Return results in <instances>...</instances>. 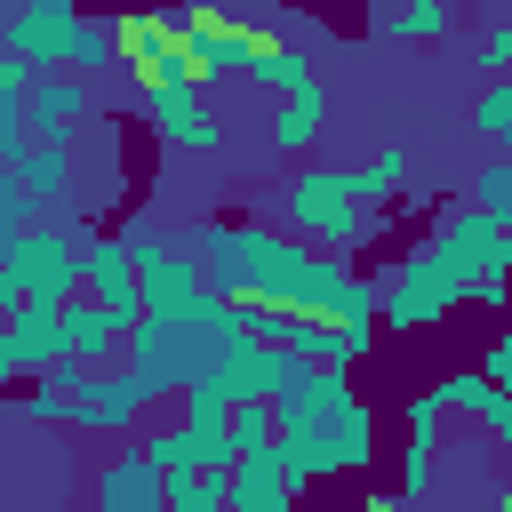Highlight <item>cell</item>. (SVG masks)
<instances>
[{
    "label": "cell",
    "instance_id": "1",
    "mask_svg": "<svg viewBox=\"0 0 512 512\" xmlns=\"http://www.w3.org/2000/svg\"><path fill=\"white\" fill-rule=\"evenodd\" d=\"M176 248L208 272V296L224 304H272L296 320H360L376 328L384 280H360L344 256H320L256 216H208L200 232H176Z\"/></svg>",
    "mask_w": 512,
    "mask_h": 512
},
{
    "label": "cell",
    "instance_id": "2",
    "mask_svg": "<svg viewBox=\"0 0 512 512\" xmlns=\"http://www.w3.org/2000/svg\"><path fill=\"white\" fill-rule=\"evenodd\" d=\"M240 344V304H224V296H200L192 312H176V320H144L136 336H128V368L168 400V392H208L216 384V368H224V352Z\"/></svg>",
    "mask_w": 512,
    "mask_h": 512
},
{
    "label": "cell",
    "instance_id": "3",
    "mask_svg": "<svg viewBox=\"0 0 512 512\" xmlns=\"http://www.w3.org/2000/svg\"><path fill=\"white\" fill-rule=\"evenodd\" d=\"M88 296V240L80 224H40L24 240H0V320L32 312V304H80Z\"/></svg>",
    "mask_w": 512,
    "mask_h": 512
},
{
    "label": "cell",
    "instance_id": "4",
    "mask_svg": "<svg viewBox=\"0 0 512 512\" xmlns=\"http://www.w3.org/2000/svg\"><path fill=\"white\" fill-rule=\"evenodd\" d=\"M280 216H288V240H304L320 256H352L376 240V208H360L344 192V168H320V160H304L280 184Z\"/></svg>",
    "mask_w": 512,
    "mask_h": 512
},
{
    "label": "cell",
    "instance_id": "5",
    "mask_svg": "<svg viewBox=\"0 0 512 512\" xmlns=\"http://www.w3.org/2000/svg\"><path fill=\"white\" fill-rule=\"evenodd\" d=\"M456 304H472V280H464L448 256H432V240H424V248H408V256L384 272V328H400V336H416V328L448 320Z\"/></svg>",
    "mask_w": 512,
    "mask_h": 512
},
{
    "label": "cell",
    "instance_id": "6",
    "mask_svg": "<svg viewBox=\"0 0 512 512\" xmlns=\"http://www.w3.org/2000/svg\"><path fill=\"white\" fill-rule=\"evenodd\" d=\"M80 32H88V16L72 0H16L0 16V56L32 64V72H56V64L72 72L80 64Z\"/></svg>",
    "mask_w": 512,
    "mask_h": 512
},
{
    "label": "cell",
    "instance_id": "7",
    "mask_svg": "<svg viewBox=\"0 0 512 512\" xmlns=\"http://www.w3.org/2000/svg\"><path fill=\"white\" fill-rule=\"evenodd\" d=\"M432 256H448L472 288H480V280H512V232H504L480 200L432 208Z\"/></svg>",
    "mask_w": 512,
    "mask_h": 512
},
{
    "label": "cell",
    "instance_id": "8",
    "mask_svg": "<svg viewBox=\"0 0 512 512\" xmlns=\"http://www.w3.org/2000/svg\"><path fill=\"white\" fill-rule=\"evenodd\" d=\"M144 408H160V392L120 360V368H104V376H88L80 392H72V416H64V432H88V440H120Z\"/></svg>",
    "mask_w": 512,
    "mask_h": 512
},
{
    "label": "cell",
    "instance_id": "9",
    "mask_svg": "<svg viewBox=\"0 0 512 512\" xmlns=\"http://www.w3.org/2000/svg\"><path fill=\"white\" fill-rule=\"evenodd\" d=\"M56 368H72L64 312H56V304L16 312V320L0 328V384H40V376H56Z\"/></svg>",
    "mask_w": 512,
    "mask_h": 512
},
{
    "label": "cell",
    "instance_id": "10",
    "mask_svg": "<svg viewBox=\"0 0 512 512\" xmlns=\"http://www.w3.org/2000/svg\"><path fill=\"white\" fill-rule=\"evenodd\" d=\"M296 376H304V360H296L288 344H256V336H240V344L224 352V368H216V392H224L232 408H272Z\"/></svg>",
    "mask_w": 512,
    "mask_h": 512
},
{
    "label": "cell",
    "instance_id": "11",
    "mask_svg": "<svg viewBox=\"0 0 512 512\" xmlns=\"http://www.w3.org/2000/svg\"><path fill=\"white\" fill-rule=\"evenodd\" d=\"M144 128H160L176 152H224V120L208 104V88H136Z\"/></svg>",
    "mask_w": 512,
    "mask_h": 512
},
{
    "label": "cell",
    "instance_id": "12",
    "mask_svg": "<svg viewBox=\"0 0 512 512\" xmlns=\"http://www.w3.org/2000/svg\"><path fill=\"white\" fill-rule=\"evenodd\" d=\"M88 496H96V512H168V472L144 448H112L88 472Z\"/></svg>",
    "mask_w": 512,
    "mask_h": 512
},
{
    "label": "cell",
    "instance_id": "13",
    "mask_svg": "<svg viewBox=\"0 0 512 512\" xmlns=\"http://www.w3.org/2000/svg\"><path fill=\"white\" fill-rule=\"evenodd\" d=\"M88 120H96L88 80H80V72H40V88H32V144L72 152V144L88 136Z\"/></svg>",
    "mask_w": 512,
    "mask_h": 512
},
{
    "label": "cell",
    "instance_id": "14",
    "mask_svg": "<svg viewBox=\"0 0 512 512\" xmlns=\"http://www.w3.org/2000/svg\"><path fill=\"white\" fill-rule=\"evenodd\" d=\"M88 296H96L104 312H120L128 336L144 328V272H136V248H128L120 232H96V240H88Z\"/></svg>",
    "mask_w": 512,
    "mask_h": 512
},
{
    "label": "cell",
    "instance_id": "15",
    "mask_svg": "<svg viewBox=\"0 0 512 512\" xmlns=\"http://www.w3.org/2000/svg\"><path fill=\"white\" fill-rule=\"evenodd\" d=\"M440 392H416L408 408H400V424H408V448H400V504H424L432 488H440Z\"/></svg>",
    "mask_w": 512,
    "mask_h": 512
},
{
    "label": "cell",
    "instance_id": "16",
    "mask_svg": "<svg viewBox=\"0 0 512 512\" xmlns=\"http://www.w3.org/2000/svg\"><path fill=\"white\" fill-rule=\"evenodd\" d=\"M64 344H72V360H80L88 376H104V368H120V352H128V320L104 312L96 296H80V304H64Z\"/></svg>",
    "mask_w": 512,
    "mask_h": 512
},
{
    "label": "cell",
    "instance_id": "17",
    "mask_svg": "<svg viewBox=\"0 0 512 512\" xmlns=\"http://www.w3.org/2000/svg\"><path fill=\"white\" fill-rule=\"evenodd\" d=\"M232 512H296V480H288L280 448L240 456V472H232Z\"/></svg>",
    "mask_w": 512,
    "mask_h": 512
},
{
    "label": "cell",
    "instance_id": "18",
    "mask_svg": "<svg viewBox=\"0 0 512 512\" xmlns=\"http://www.w3.org/2000/svg\"><path fill=\"white\" fill-rule=\"evenodd\" d=\"M272 152H288V160H304L312 144H320V128H328V88H304V96H288L272 120Z\"/></svg>",
    "mask_w": 512,
    "mask_h": 512
},
{
    "label": "cell",
    "instance_id": "19",
    "mask_svg": "<svg viewBox=\"0 0 512 512\" xmlns=\"http://www.w3.org/2000/svg\"><path fill=\"white\" fill-rule=\"evenodd\" d=\"M320 440H328V480H336V472H368V464H376V408L352 400Z\"/></svg>",
    "mask_w": 512,
    "mask_h": 512
},
{
    "label": "cell",
    "instance_id": "20",
    "mask_svg": "<svg viewBox=\"0 0 512 512\" xmlns=\"http://www.w3.org/2000/svg\"><path fill=\"white\" fill-rule=\"evenodd\" d=\"M376 40H448L456 32V8L448 0H408V8H376L368 16Z\"/></svg>",
    "mask_w": 512,
    "mask_h": 512
},
{
    "label": "cell",
    "instance_id": "21",
    "mask_svg": "<svg viewBox=\"0 0 512 512\" xmlns=\"http://www.w3.org/2000/svg\"><path fill=\"white\" fill-rule=\"evenodd\" d=\"M256 88H272V96L288 104V96L320 88V72H312V56H304V48H288V40H264V48H256Z\"/></svg>",
    "mask_w": 512,
    "mask_h": 512
},
{
    "label": "cell",
    "instance_id": "22",
    "mask_svg": "<svg viewBox=\"0 0 512 512\" xmlns=\"http://www.w3.org/2000/svg\"><path fill=\"white\" fill-rule=\"evenodd\" d=\"M432 392H440V408H456V416H472V424H496V416H504V400H512V392H496L480 368H448Z\"/></svg>",
    "mask_w": 512,
    "mask_h": 512
},
{
    "label": "cell",
    "instance_id": "23",
    "mask_svg": "<svg viewBox=\"0 0 512 512\" xmlns=\"http://www.w3.org/2000/svg\"><path fill=\"white\" fill-rule=\"evenodd\" d=\"M400 184H408V152H400V144H384L376 160H352V168H344V192H352L360 208H376V200H392Z\"/></svg>",
    "mask_w": 512,
    "mask_h": 512
},
{
    "label": "cell",
    "instance_id": "24",
    "mask_svg": "<svg viewBox=\"0 0 512 512\" xmlns=\"http://www.w3.org/2000/svg\"><path fill=\"white\" fill-rule=\"evenodd\" d=\"M472 128L496 144V160H512V80H480V96H472Z\"/></svg>",
    "mask_w": 512,
    "mask_h": 512
},
{
    "label": "cell",
    "instance_id": "25",
    "mask_svg": "<svg viewBox=\"0 0 512 512\" xmlns=\"http://www.w3.org/2000/svg\"><path fill=\"white\" fill-rule=\"evenodd\" d=\"M8 176H16L32 200H64V192H72V152H48V144H40V152H32L24 168H8Z\"/></svg>",
    "mask_w": 512,
    "mask_h": 512
},
{
    "label": "cell",
    "instance_id": "26",
    "mask_svg": "<svg viewBox=\"0 0 512 512\" xmlns=\"http://www.w3.org/2000/svg\"><path fill=\"white\" fill-rule=\"evenodd\" d=\"M168 512H232V480H216V472H176V480H168Z\"/></svg>",
    "mask_w": 512,
    "mask_h": 512
},
{
    "label": "cell",
    "instance_id": "27",
    "mask_svg": "<svg viewBox=\"0 0 512 512\" xmlns=\"http://www.w3.org/2000/svg\"><path fill=\"white\" fill-rule=\"evenodd\" d=\"M136 448H144L168 480H176V472H192V432H184V416H176V424H160V432H144Z\"/></svg>",
    "mask_w": 512,
    "mask_h": 512
},
{
    "label": "cell",
    "instance_id": "28",
    "mask_svg": "<svg viewBox=\"0 0 512 512\" xmlns=\"http://www.w3.org/2000/svg\"><path fill=\"white\" fill-rule=\"evenodd\" d=\"M464 200H480V208L512 232V160H488V168L472 176V192H464Z\"/></svg>",
    "mask_w": 512,
    "mask_h": 512
},
{
    "label": "cell",
    "instance_id": "29",
    "mask_svg": "<svg viewBox=\"0 0 512 512\" xmlns=\"http://www.w3.org/2000/svg\"><path fill=\"white\" fill-rule=\"evenodd\" d=\"M24 232H40V200L16 176H0V240H24Z\"/></svg>",
    "mask_w": 512,
    "mask_h": 512
},
{
    "label": "cell",
    "instance_id": "30",
    "mask_svg": "<svg viewBox=\"0 0 512 512\" xmlns=\"http://www.w3.org/2000/svg\"><path fill=\"white\" fill-rule=\"evenodd\" d=\"M128 48V32H120V16H88V32H80V64H112Z\"/></svg>",
    "mask_w": 512,
    "mask_h": 512
},
{
    "label": "cell",
    "instance_id": "31",
    "mask_svg": "<svg viewBox=\"0 0 512 512\" xmlns=\"http://www.w3.org/2000/svg\"><path fill=\"white\" fill-rule=\"evenodd\" d=\"M472 64H488V80H512V16H496L472 48Z\"/></svg>",
    "mask_w": 512,
    "mask_h": 512
},
{
    "label": "cell",
    "instance_id": "32",
    "mask_svg": "<svg viewBox=\"0 0 512 512\" xmlns=\"http://www.w3.org/2000/svg\"><path fill=\"white\" fill-rule=\"evenodd\" d=\"M480 376H488L496 392H512V328H504V336H488V352H480Z\"/></svg>",
    "mask_w": 512,
    "mask_h": 512
},
{
    "label": "cell",
    "instance_id": "33",
    "mask_svg": "<svg viewBox=\"0 0 512 512\" xmlns=\"http://www.w3.org/2000/svg\"><path fill=\"white\" fill-rule=\"evenodd\" d=\"M352 512H408V504H400V496H360Z\"/></svg>",
    "mask_w": 512,
    "mask_h": 512
},
{
    "label": "cell",
    "instance_id": "34",
    "mask_svg": "<svg viewBox=\"0 0 512 512\" xmlns=\"http://www.w3.org/2000/svg\"><path fill=\"white\" fill-rule=\"evenodd\" d=\"M504 480H512V448H504Z\"/></svg>",
    "mask_w": 512,
    "mask_h": 512
}]
</instances>
